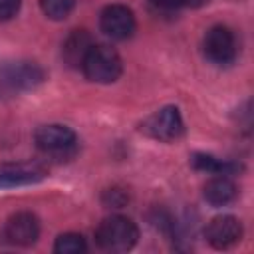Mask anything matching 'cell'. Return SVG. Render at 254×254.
I'll use <instances>...</instances> for the list:
<instances>
[{"mask_svg":"<svg viewBox=\"0 0 254 254\" xmlns=\"http://www.w3.org/2000/svg\"><path fill=\"white\" fill-rule=\"evenodd\" d=\"M139 228L127 216H109L99 222L95 230V240L99 248L107 252H127L137 244Z\"/></svg>","mask_w":254,"mask_h":254,"instance_id":"6da1fadb","label":"cell"},{"mask_svg":"<svg viewBox=\"0 0 254 254\" xmlns=\"http://www.w3.org/2000/svg\"><path fill=\"white\" fill-rule=\"evenodd\" d=\"M81 69L89 81L111 83L121 75V58L113 48L93 44L81 62Z\"/></svg>","mask_w":254,"mask_h":254,"instance_id":"7a4b0ae2","label":"cell"},{"mask_svg":"<svg viewBox=\"0 0 254 254\" xmlns=\"http://www.w3.org/2000/svg\"><path fill=\"white\" fill-rule=\"evenodd\" d=\"M38 149L58 161L71 159L77 151V137L65 125H44L34 135Z\"/></svg>","mask_w":254,"mask_h":254,"instance_id":"3957f363","label":"cell"},{"mask_svg":"<svg viewBox=\"0 0 254 254\" xmlns=\"http://www.w3.org/2000/svg\"><path fill=\"white\" fill-rule=\"evenodd\" d=\"M44 69L34 62H18L0 69V89L6 93H18L34 89L44 81Z\"/></svg>","mask_w":254,"mask_h":254,"instance_id":"277c9868","label":"cell"},{"mask_svg":"<svg viewBox=\"0 0 254 254\" xmlns=\"http://www.w3.org/2000/svg\"><path fill=\"white\" fill-rule=\"evenodd\" d=\"M204 56L210 64L214 65H230L236 60L238 46L236 38L230 28L226 26H214L206 32L204 42H202Z\"/></svg>","mask_w":254,"mask_h":254,"instance_id":"5b68a950","label":"cell"},{"mask_svg":"<svg viewBox=\"0 0 254 254\" xmlns=\"http://www.w3.org/2000/svg\"><path fill=\"white\" fill-rule=\"evenodd\" d=\"M149 137L163 141V143H171L177 141L183 135V117L179 113V109L175 105H167L159 111H155L151 117H147V121L141 127Z\"/></svg>","mask_w":254,"mask_h":254,"instance_id":"8992f818","label":"cell"},{"mask_svg":"<svg viewBox=\"0 0 254 254\" xmlns=\"http://www.w3.org/2000/svg\"><path fill=\"white\" fill-rule=\"evenodd\" d=\"M99 28L111 40H127L135 32V16L123 4H111L103 8L99 16Z\"/></svg>","mask_w":254,"mask_h":254,"instance_id":"52a82bcc","label":"cell"},{"mask_svg":"<svg viewBox=\"0 0 254 254\" xmlns=\"http://www.w3.org/2000/svg\"><path fill=\"white\" fill-rule=\"evenodd\" d=\"M204 236H206L210 246L224 250V248H230L232 244H236L242 238V224H240L238 218H234L230 214H222V216L212 218L206 224Z\"/></svg>","mask_w":254,"mask_h":254,"instance_id":"ba28073f","label":"cell"},{"mask_svg":"<svg viewBox=\"0 0 254 254\" xmlns=\"http://www.w3.org/2000/svg\"><path fill=\"white\" fill-rule=\"evenodd\" d=\"M4 236L16 246H30L40 236V222L32 212H16L8 218Z\"/></svg>","mask_w":254,"mask_h":254,"instance_id":"9c48e42d","label":"cell"},{"mask_svg":"<svg viewBox=\"0 0 254 254\" xmlns=\"http://www.w3.org/2000/svg\"><path fill=\"white\" fill-rule=\"evenodd\" d=\"M44 175L46 171L38 163H6L0 165V189L38 183Z\"/></svg>","mask_w":254,"mask_h":254,"instance_id":"30bf717a","label":"cell"},{"mask_svg":"<svg viewBox=\"0 0 254 254\" xmlns=\"http://www.w3.org/2000/svg\"><path fill=\"white\" fill-rule=\"evenodd\" d=\"M236 196H238V189L226 175L214 177L204 185V198L212 206H226L234 202Z\"/></svg>","mask_w":254,"mask_h":254,"instance_id":"8fae6325","label":"cell"},{"mask_svg":"<svg viewBox=\"0 0 254 254\" xmlns=\"http://www.w3.org/2000/svg\"><path fill=\"white\" fill-rule=\"evenodd\" d=\"M91 46H93L91 36L85 30H73L67 36V40L64 42L62 56H64L67 65L77 67V65H81V62H83V58H85V54L89 52Z\"/></svg>","mask_w":254,"mask_h":254,"instance_id":"7c38bea8","label":"cell"},{"mask_svg":"<svg viewBox=\"0 0 254 254\" xmlns=\"http://www.w3.org/2000/svg\"><path fill=\"white\" fill-rule=\"evenodd\" d=\"M192 167L198 171L214 173V175H232L234 171H240V165H236V163L220 161L212 155H202V153H196L192 157Z\"/></svg>","mask_w":254,"mask_h":254,"instance_id":"4fadbf2b","label":"cell"},{"mask_svg":"<svg viewBox=\"0 0 254 254\" xmlns=\"http://www.w3.org/2000/svg\"><path fill=\"white\" fill-rule=\"evenodd\" d=\"M85 250H87L85 238L77 232L60 234L56 238V244H54V252H58V254H81Z\"/></svg>","mask_w":254,"mask_h":254,"instance_id":"5bb4252c","label":"cell"},{"mask_svg":"<svg viewBox=\"0 0 254 254\" xmlns=\"http://www.w3.org/2000/svg\"><path fill=\"white\" fill-rule=\"evenodd\" d=\"M42 12L52 20H64L75 8V0H40Z\"/></svg>","mask_w":254,"mask_h":254,"instance_id":"9a60e30c","label":"cell"},{"mask_svg":"<svg viewBox=\"0 0 254 254\" xmlns=\"http://www.w3.org/2000/svg\"><path fill=\"white\" fill-rule=\"evenodd\" d=\"M208 0H149V4L159 12H175L181 8H198Z\"/></svg>","mask_w":254,"mask_h":254,"instance_id":"2e32d148","label":"cell"},{"mask_svg":"<svg viewBox=\"0 0 254 254\" xmlns=\"http://www.w3.org/2000/svg\"><path fill=\"white\" fill-rule=\"evenodd\" d=\"M22 6V0H0V22L12 20Z\"/></svg>","mask_w":254,"mask_h":254,"instance_id":"e0dca14e","label":"cell"},{"mask_svg":"<svg viewBox=\"0 0 254 254\" xmlns=\"http://www.w3.org/2000/svg\"><path fill=\"white\" fill-rule=\"evenodd\" d=\"M125 200H127V194L123 190H119V189H111L103 196V202L107 206H111V208H121L125 204Z\"/></svg>","mask_w":254,"mask_h":254,"instance_id":"ac0fdd59","label":"cell"}]
</instances>
